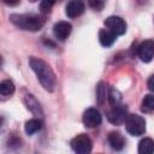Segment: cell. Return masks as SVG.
Instances as JSON below:
<instances>
[{
	"label": "cell",
	"mask_w": 154,
	"mask_h": 154,
	"mask_svg": "<svg viewBox=\"0 0 154 154\" xmlns=\"http://www.w3.org/2000/svg\"><path fill=\"white\" fill-rule=\"evenodd\" d=\"M55 1L57 0H42V2H41V5H40V10L42 11V12H49L51 11V8L53 7V5L55 4Z\"/></svg>",
	"instance_id": "21"
},
{
	"label": "cell",
	"mask_w": 154,
	"mask_h": 154,
	"mask_svg": "<svg viewBox=\"0 0 154 154\" xmlns=\"http://www.w3.org/2000/svg\"><path fill=\"white\" fill-rule=\"evenodd\" d=\"M96 99H97L99 105H102L103 100L106 99V88H105L102 82H100L96 87Z\"/></svg>",
	"instance_id": "19"
},
{
	"label": "cell",
	"mask_w": 154,
	"mask_h": 154,
	"mask_svg": "<svg viewBox=\"0 0 154 154\" xmlns=\"http://www.w3.org/2000/svg\"><path fill=\"white\" fill-rule=\"evenodd\" d=\"M30 2H36V1H38V0H29Z\"/></svg>",
	"instance_id": "24"
},
{
	"label": "cell",
	"mask_w": 154,
	"mask_h": 154,
	"mask_svg": "<svg viewBox=\"0 0 154 154\" xmlns=\"http://www.w3.org/2000/svg\"><path fill=\"white\" fill-rule=\"evenodd\" d=\"M108 100H109V103L112 106H117L122 101V94L116 89V88H109L108 89Z\"/></svg>",
	"instance_id": "18"
},
{
	"label": "cell",
	"mask_w": 154,
	"mask_h": 154,
	"mask_svg": "<svg viewBox=\"0 0 154 154\" xmlns=\"http://www.w3.org/2000/svg\"><path fill=\"white\" fill-rule=\"evenodd\" d=\"M117 38V35L113 34L111 30H108L107 28L106 29H101L99 31V41L100 43L103 46V47H111L114 41Z\"/></svg>",
	"instance_id": "12"
},
{
	"label": "cell",
	"mask_w": 154,
	"mask_h": 154,
	"mask_svg": "<svg viewBox=\"0 0 154 154\" xmlns=\"http://www.w3.org/2000/svg\"><path fill=\"white\" fill-rule=\"evenodd\" d=\"M88 4L89 6L94 10V11H102L103 7H105V4H106V0H88Z\"/></svg>",
	"instance_id": "20"
},
{
	"label": "cell",
	"mask_w": 154,
	"mask_h": 154,
	"mask_svg": "<svg viewBox=\"0 0 154 154\" xmlns=\"http://www.w3.org/2000/svg\"><path fill=\"white\" fill-rule=\"evenodd\" d=\"M142 111L143 112H153L154 111V94H148L142 99Z\"/></svg>",
	"instance_id": "17"
},
{
	"label": "cell",
	"mask_w": 154,
	"mask_h": 154,
	"mask_svg": "<svg viewBox=\"0 0 154 154\" xmlns=\"http://www.w3.org/2000/svg\"><path fill=\"white\" fill-rule=\"evenodd\" d=\"M138 153L140 154H152L154 153V140L149 137H144L138 143Z\"/></svg>",
	"instance_id": "13"
},
{
	"label": "cell",
	"mask_w": 154,
	"mask_h": 154,
	"mask_svg": "<svg viewBox=\"0 0 154 154\" xmlns=\"http://www.w3.org/2000/svg\"><path fill=\"white\" fill-rule=\"evenodd\" d=\"M147 85H148L149 90L154 93V75H152V76L149 77V79H148V82H147Z\"/></svg>",
	"instance_id": "22"
},
{
	"label": "cell",
	"mask_w": 154,
	"mask_h": 154,
	"mask_svg": "<svg viewBox=\"0 0 154 154\" xmlns=\"http://www.w3.org/2000/svg\"><path fill=\"white\" fill-rule=\"evenodd\" d=\"M29 65L31 70L35 72L41 85L47 91L52 93L55 88V75L53 70L51 69V66L45 60H42L41 58H36V57H31L29 59Z\"/></svg>",
	"instance_id": "1"
},
{
	"label": "cell",
	"mask_w": 154,
	"mask_h": 154,
	"mask_svg": "<svg viewBox=\"0 0 154 154\" xmlns=\"http://www.w3.org/2000/svg\"><path fill=\"white\" fill-rule=\"evenodd\" d=\"M138 58L143 63H149L154 58V40H144L137 49Z\"/></svg>",
	"instance_id": "8"
},
{
	"label": "cell",
	"mask_w": 154,
	"mask_h": 154,
	"mask_svg": "<svg viewBox=\"0 0 154 154\" xmlns=\"http://www.w3.org/2000/svg\"><path fill=\"white\" fill-rule=\"evenodd\" d=\"M71 30H72V25L66 20H60L55 23L53 26V34L55 38L59 41H65L70 36Z\"/></svg>",
	"instance_id": "9"
},
{
	"label": "cell",
	"mask_w": 154,
	"mask_h": 154,
	"mask_svg": "<svg viewBox=\"0 0 154 154\" xmlns=\"http://www.w3.org/2000/svg\"><path fill=\"white\" fill-rule=\"evenodd\" d=\"M19 1L20 0H2V2L7 6H16V5L19 4Z\"/></svg>",
	"instance_id": "23"
},
{
	"label": "cell",
	"mask_w": 154,
	"mask_h": 154,
	"mask_svg": "<svg viewBox=\"0 0 154 154\" xmlns=\"http://www.w3.org/2000/svg\"><path fill=\"white\" fill-rule=\"evenodd\" d=\"M103 24H105V26L108 30H111L117 36L124 35L125 31H126V23H125V20L122 17H118V16H109V17H107L105 19Z\"/></svg>",
	"instance_id": "6"
},
{
	"label": "cell",
	"mask_w": 154,
	"mask_h": 154,
	"mask_svg": "<svg viewBox=\"0 0 154 154\" xmlns=\"http://www.w3.org/2000/svg\"><path fill=\"white\" fill-rule=\"evenodd\" d=\"M128 116V107L125 105L119 103L117 106H113V108L107 113V119L114 125H122L125 123Z\"/></svg>",
	"instance_id": "5"
},
{
	"label": "cell",
	"mask_w": 154,
	"mask_h": 154,
	"mask_svg": "<svg viewBox=\"0 0 154 154\" xmlns=\"http://www.w3.org/2000/svg\"><path fill=\"white\" fill-rule=\"evenodd\" d=\"M82 122H83L84 126H87V128H90V129L97 128L102 122V116L96 108L90 107V108L84 111L83 117H82Z\"/></svg>",
	"instance_id": "7"
},
{
	"label": "cell",
	"mask_w": 154,
	"mask_h": 154,
	"mask_svg": "<svg viewBox=\"0 0 154 154\" xmlns=\"http://www.w3.org/2000/svg\"><path fill=\"white\" fill-rule=\"evenodd\" d=\"M41 128H42V122L38 119H30L24 125V130L28 135H34L35 132L40 131Z\"/></svg>",
	"instance_id": "15"
},
{
	"label": "cell",
	"mask_w": 154,
	"mask_h": 154,
	"mask_svg": "<svg viewBox=\"0 0 154 154\" xmlns=\"http://www.w3.org/2000/svg\"><path fill=\"white\" fill-rule=\"evenodd\" d=\"M10 20L19 29L28 30V31H38L43 26V20L36 14L14 13L10 16Z\"/></svg>",
	"instance_id": "2"
},
{
	"label": "cell",
	"mask_w": 154,
	"mask_h": 154,
	"mask_svg": "<svg viewBox=\"0 0 154 154\" xmlns=\"http://www.w3.org/2000/svg\"><path fill=\"white\" fill-rule=\"evenodd\" d=\"M108 143L112 149L114 150H122L125 146V138L124 136L118 131H112L108 134Z\"/></svg>",
	"instance_id": "11"
},
{
	"label": "cell",
	"mask_w": 154,
	"mask_h": 154,
	"mask_svg": "<svg viewBox=\"0 0 154 154\" xmlns=\"http://www.w3.org/2000/svg\"><path fill=\"white\" fill-rule=\"evenodd\" d=\"M85 8V4L83 0H70L65 7V13L69 18L79 17Z\"/></svg>",
	"instance_id": "10"
},
{
	"label": "cell",
	"mask_w": 154,
	"mask_h": 154,
	"mask_svg": "<svg viewBox=\"0 0 154 154\" xmlns=\"http://www.w3.org/2000/svg\"><path fill=\"white\" fill-rule=\"evenodd\" d=\"M24 102H25V105H26L28 109H29V111H31L34 114H36V116L42 114V111H41L40 103L37 102V100H36L32 95L28 94V95L25 96V99H24Z\"/></svg>",
	"instance_id": "14"
},
{
	"label": "cell",
	"mask_w": 154,
	"mask_h": 154,
	"mask_svg": "<svg viewBox=\"0 0 154 154\" xmlns=\"http://www.w3.org/2000/svg\"><path fill=\"white\" fill-rule=\"evenodd\" d=\"M70 144H71V148L73 149V152L78 153V154H88L93 149L91 140L85 134H79L76 137H73L71 140Z\"/></svg>",
	"instance_id": "4"
},
{
	"label": "cell",
	"mask_w": 154,
	"mask_h": 154,
	"mask_svg": "<svg viewBox=\"0 0 154 154\" xmlns=\"http://www.w3.org/2000/svg\"><path fill=\"white\" fill-rule=\"evenodd\" d=\"M14 89H16V87L11 79H5L0 83V94L4 96L12 95L14 93Z\"/></svg>",
	"instance_id": "16"
},
{
	"label": "cell",
	"mask_w": 154,
	"mask_h": 154,
	"mask_svg": "<svg viewBox=\"0 0 154 154\" xmlns=\"http://www.w3.org/2000/svg\"><path fill=\"white\" fill-rule=\"evenodd\" d=\"M125 129L131 136H141L146 132V120L142 116L129 114L125 120Z\"/></svg>",
	"instance_id": "3"
}]
</instances>
